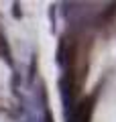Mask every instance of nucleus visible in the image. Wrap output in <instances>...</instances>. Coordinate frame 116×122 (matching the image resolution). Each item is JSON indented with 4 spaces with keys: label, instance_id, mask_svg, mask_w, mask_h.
I'll return each mask as SVG.
<instances>
[{
    "label": "nucleus",
    "instance_id": "nucleus-1",
    "mask_svg": "<svg viewBox=\"0 0 116 122\" xmlns=\"http://www.w3.org/2000/svg\"><path fill=\"white\" fill-rule=\"evenodd\" d=\"M114 18H116V2H114V4H110L98 18H96V26H98V29H102V26H106L108 22H112Z\"/></svg>",
    "mask_w": 116,
    "mask_h": 122
},
{
    "label": "nucleus",
    "instance_id": "nucleus-2",
    "mask_svg": "<svg viewBox=\"0 0 116 122\" xmlns=\"http://www.w3.org/2000/svg\"><path fill=\"white\" fill-rule=\"evenodd\" d=\"M65 45H67V41H65V35H63L59 39V49H57V61L61 65H63V59H65Z\"/></svg>",
    "mask_w": 116,
    "mask_h": 122
},
{
    "label": "nucleus",
    "instance_id": "nucleus-3",
    "mask_svg": "<svg viewBox=\"0 0 116 122\" xmlns=\"http://www.w3.org/2000/svg\"><path fill=\"white\" fill-rule=\"evenodd\" d=\"M12 16L14 18H21L22 16V10H21V4H18V2H14V4H12Z\"/></svg>",
    "mask_w": 116,
    "mask_h": 122
},
{
    "label": "nucleus",
    "instance_id": "nucleus-4",
    "mask_svg": "<svg viewBox=\"0 0 116 122\" xmlns=\"http://www.w3.org/2000/svg\"><path fill=\"white\" fill-rule=\"evenodd\" d=\"M35 67H37V55H35L33 61H31V73H29V79H31V81L35 79Z\"/></svg>",
    "mask_w": 116,
    "mask_h": 122
},
{
    "label": "nucleus",
    "instance_id": "nucleus-5",
    "mask_svg": "<svg viewBox=\"0 0 116 122\" xmlns=\"http://www.w3.org/2000/svg\"><path fill=\"white\" fill-rule=\"evenodd\" d=\"M18 86V73H14L12 75V87H16Z\"/></svg>",
    "mask_w": 116,
    "mask_h": 122
},
{
    "label": "nucleus",
    "instance_id": "nucleus-6",
    "mask_svg": "<svg viewBox=\"0 0 116 122\" xmlns=\"http://www.w3.org/2000/svg\"><path fill=\"white\" fill-rule=\"evenodd\" d=\"M45 122H53V118H51V112H49V110L45 112Z\"/></svg>",
    "mask_w": 116,
    "mask_h": 122
}]
</instances>
